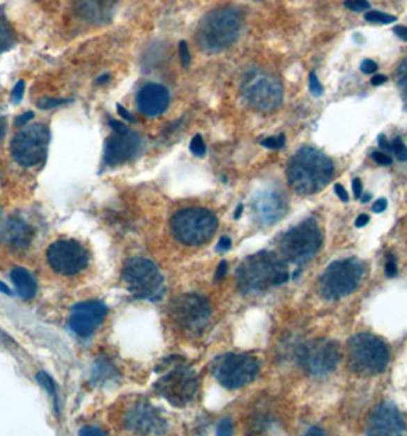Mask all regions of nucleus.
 Returning <instances> with one entry per match:
<instances>
[{"mask_svg": "<svg viewBox=\"0 0 407 436\" xmlns=\"http://www.w3.org/2000/svg\"><path fill=\"white\" fill-rule=\"evenodd\" d=\"M334 175V164L325 153L314 147L298 149L289 159L287 178L296 193L310 196L325 188Z\"/></svg>", "mask_w": 407, "mask_h": 436, "instance_id": "f257e3e1", "label": "nucleus"}, {"mask_svg": "<svg viewBox=\"0 0 407 436\" xmlns=\"http://www.w3.org/2000/svg\"><path fill=\"white\" fill-rule=\"evenodd\" d=\"M285 260L271 251H260L247 257L236 270L237 288L244 294H260L288 282Z\"/></svg>", "mask_w": 407, "mask_h": 436, "instance_id": "f03ea898", "label": "nucleus"}, {"mask_svg": "<svg viewBox=\"0 0 407 436\" xmlns=\"http://www.w3.org/2000/svg\"><path fill=\"white\" fill-rule=\"evenodd\" d=\"M242 29V13L234 6H221L201 20L196 31L199 48L207 54H219L228 49Z\"/></svg>", "mask_w": 407, "mask_h": 436, "instance_id": "7ed1b4c3", "label": "nucleus"}, {"mask_svg": "<svg viewBox=\"0 0 407 436\" xmlns=\"http://www.w3.org/2000/svg\"><path fill=\"white\" fill-rule=\"evenodd\" d=\"M389 363V349L378 337L360 332L348 341L349 369L360 377H372L386 369Z\"/></svg>", "mask_w": 407, "mask_h": 436, "instance_id": "20e7f679", "label": "nucleus"}, {"mask_svg": "<svg viewBox=\"0 0 407 436\" xmlns=\"http://www.w3.org/2000/svg\"><path fill=\"white\" fill-rule=\"evenodd\" d=\"M170 229L176 241L195 247L212 239L218 229V218L202 207H187L172 218Z\"/></svg>", "mask_w": 407, "mask_h": 436, "instance_id": "39448f33", "label": "nucleus"}, {"mask_svg": "<svg viewBox=\"0 0 407 436\" xmlns=\"http://www.w3.org/2000/svg\"><path fill=\"white\" fill-rule=\"evenodd\" d=\"M365 274V265L356 257L335 260L319 279V291L326 300H337L357 289Z\"/></svg>", "mask_w": 407, "mask_h": 436, "instance_id": "423d86ee", "label": "nucleus"}, {"mask_svg": "<svg viewBox=\"0 0 407 436\" xmlns=\"http://www.w3.org/2000/svg\"><path fill=\"white\" fill-rule=\"evenodd\" d=\"M324 236L314 219H306L283 234L279 241L282 256L293 264H305L317 255Z\"/></svg>", "mask_w": 407, "mask_h": 436, "instance_id": "0eeeda50", "label": "nucleus"}, {"mask_svg": "<svg viewBox=\"0 0 407 436\" xmlns=\"http://www.w3.org/2000/svg\"><path fill=\"white\" fill-rule=\"evenodd\" d=\"M122 282L134 297L147 298V300H155L164 289L163 274L155 264L144 257L127 260L122 268Z\"/></svg>", "mask_w": 407, "mask_h": 436, "instance_id": "6e6552de", "label": "nucleus"}, {"mask_svg": "<svg viewBox=\"0 0 407 436\" xmlns=\"http://www.w3.org/2000/svg\"><path fill=\"white\" fill-rule=\"evenodd\" d=\"M241 92L248 106L262 113L274 112L283 98L280 81L262 71H250L245 74L241 83Z\"/></svg>", "mask_w": 407, "mask_h": 436, "instance_id": "1a4fd4ad", "label": "nucleus"}, {"mask_svg": "<svg viewBox=\"0 0 407 436\" xmlns=\"http://www.w3.org/2000/svg\"><path fill=\"white\" fill-rule=\"evenodd\" d=\"M259 360L247 354H224L212 363V373L225 389H241L257 377Z\"/></svg>", "mask_w": 407, "mask_h": 436, "instance_id": "9d476101", "label": "nucleus"}, {"mask_svg": "<svg viewBox=\"0 0 407 436\" xmlns=\"http://www.w3.org/2000/svg\"><path fill=\"white\" fill-rule=\"evenodd\" d=\"M170 316L184 332L199 337L210 325L212 306L202 296L184 294L172 303Z\"/></svg>", "mask_w": 407, "mask_h": 436, "instance_id": "9b49d317", "label": "nucleus"}, {"mask_svg": "<svg viewBox=\"0 0 407 436\" xmlns=\"http://www.w3.org/2000/svg\"><path fill=\"white\" fill-rule=\"evenodd\" d=\"M49 130L43 124H31L19 130L11 141V155L22 167H34L46 158Z\"/></svg>", "mask_w": 407, "mask_h": 436, "instance_id": "f8f14e48", "label": "nucleus"}, {"mask_svg": "<svg viewBox=\"0 0 407 436\" xmlns=\"http://www.w3.org/2000/svg\"><path fill=\"white\" fill-rule=\"evenodd\" d=\"M298 364L312 377H325L335 371L340 362L339 344L326 339H316L306 341L298 349Z\"/></svg>", "mask_w": 407, "mask_h": 436, "instance_id": "ddd939ff", "label": "nucleus"}, {"mask_svg": "<svg viewBox=\"0 0 407 436\" xmlns=\"http://www.w3.org/2000/svg\"><path fill=\"white\" fill-rule=\"evenodd\" d=\"M157 390L161 396H164L173 405H187L195 400L199 389V380L195 371L187 366H173L164 377L157 382Z\"/></svg>", "mask_w": 407, "mask_h": 436, "instance_id": "4468645a", "label": "nucleus"}, {"mask_svg": "<svg viewBox=\"0 0 407 436\" xmlns=\"http://www.w3.org/2000/svg\"><path fill=\"white\" fill-rule=\"evenodd\" d=\"M46 260L56 273L75 275L88 266L89 255L81 243L72 239H63L51 245L46 251Z\"/></svg>", "mask_w": 407, "mask_h": 436, "instance_id": "2eb2a0df", "label": "nucleus"}, {"mask_svg": "<svg viewBox=\"0 0 407 436\" xmlns=\"http://www.w3.org/2000/svg\"><path fill=\"white\" fill-rule=\"evenodd\" d=\"M113 134L107 138L104 147V161L109 165H118L132 159L140 150V136L129 130L120 121H111Z\"/></svg>", "mask_w": 407, "mask_h": 436, "instance_id": "dca6fc26", "label": "nucleus"}, {"mask_svg": "<svg viewBox=\"0 0 407 436\" xmlns=\"http://www.w3.org/2000/svg\"><path fill=\"white\" fill-rule=\"evenodd\" d=\"M406 428V421L394 404L381 403L372 410L367 419L366 433L372 436L401 435Z\"/></svg>", "mask_w": 407, "mask_h": 436, "instance_id": "f3484780", "label": "nucleus"}, {"mask_svg": "<svg viewBox=\"0 0 407 436\" xmlns=\"http://www.w3.org/2000/svg\"><path fill=\"white\" fill-rule=\"evenodd\" d=\"M107 316V308L97 300L83 302L74 306L69 317V326L80 337H89L97 331V328L103 323Z\"/></svg>", "mask_w": 407, "mask_h": 436, "instance_id": "a211bd4d", "label": "nucleus"}, {"mask_svg": "<svg viewBox=\"0 0 407 436\" xmlns=\"http://www.w3.org/2000/svg\"><path fill=\"white\" fill-rule=\"evenodd\" d=\"M253 218L256 224L268 227L279 222L287 213V201L280 193L274 190H268L259 193L253 201Z\"/></svg>", "mask_w": 407, "mask_h": 436, "instance_id": "6ab92c4d", "label": "nucleus"}, {"mask_svg": "<svg viewBox=\"0 0 407 436\" xmlns=\"http://www.w3.org/2000/svg\"><path fill=\"white\" fill-rule=\"evenodd\" d=\"M126 427L135 433H161L166 423L149 403L134 405L126 415Z\"/></svg>", "mask_w": 407, "mask_h": 436, "instance_id": "aec40b11", "label": "nucleus"}, {"mask_svg": "<svg viewBox=\"0 0 407 436\" xmlns=\"http://www.w3.org/2000/svg\"><path fill=\"white\" fill-rule=\"evenodd\" d=\"M170 103L168 90L158 83H147L136 94L138 111L147 117H158L164 113Z\"/></svg>", "mask_w": 407, "mask_h": 436, "instance_id": "412c9836", "label": "nucleus"}, {"mask_svg": "<svg viewBox=\"0 0 407 436\" xmlns=\"http://www.w3.org/2000/svg\"><path fill=\"white\" fill-rule=\"evenodd\" d=\"M5 239L14 250H26L34 239V229L25 219L13 218L6 220Z\"/></svg>", "mask_w": 407, "mask_h": 436, "instance_id": "4be33fe9", "label": "nucleus"}, {"mask_svg": "<svg viewBox=\"0 0 407 436\" xmlns=\"http://www.w3.org/2000/svg\"><path fill=\"white\" fill-rule=\"evenodd\" d=\"M113 10V0H79L77 14L90 23H104Z\"/></svg>", "mask_w": 407, "mask_h": 436, "instance_id": "5701e85b", "label": "nucleus"}, {"mask_svg": "<svg viewBox=\"0 0 407 436\" xmlns=\"http://www.w3.org/2000/svg\"><path fill=\"white\" fill-rule=\"evenodd\" d=\"M11 279L22 298L31 300V298L35 296L37 285L33 279V275H31L26 270H23V268H14L11 273Z\"/></svg>", "mask_w": 407, "mask_h": 436, "instance_id": "b1692460", "label": "nucleus"}, {"mask_svg": "<svg viewBox=\"0 0 407 436\" xmlns=\"http://www.w3.org/2000/svg\"><path fill=\"white\" fill-rule=\"evenodd\" d=\"M15 43V34L11 28V23L8 22L2 8H0V54L11 49Z\"/></svg>", "mask_w": 407, "mask_h": 436, "instance_id": "393cba45", "label": "nucleus"}, {"mask_svg": "<svg viewBox=\"0 0 407 436\" xmlns=\"http://www.w3.org/2000/svg\"><path fill=\"white\" fill-rule=\"evenodd\" d=\"M365 19L371 23H381V25H386V23H394L397 20L395 15L388 14V13H381V11L366 13Z\"/></svg>", "mask_w": 407, "mask_h": 436, "instance_id": "a878e982", "label": "nucleus"}, {"mask_svg": "<svg viewBox=\"0 0 407 436\" xmlns=\"http://www.w3.org/2000/svg\"><path fill=\"white\" fill-rule=\"evenodd\" d=\"M390 150L395 153V158L398 161H403V163L407 161V145L403 143L401 138H395L392 144H390Z\"/></svg>", "mask_w": 407, "mask_h": 436, "instance_id": "bb28decb", "label": "nucleus"}, {"mask_svg": "<svg viewBox=\"0 0 407 436\" xmlns=\"http://www.w3.org/2000/svg\"><path fill=\"white\" fill-rule=\"evenodd\" d=\"M397 83L400 86L403 94L407 97V58H404L403 63L400 65L397 71Z\"/></svg>", "mask_w": 407, "mask_h": 436, "instance_id": "cd10ccee", "label": "nucleus"}, {"mask_svg": "<svg viewBox=\"0 0 407 436\" xmlns=\"http://www.w3.org/2000/svg\"><path fill=\"white\" fill-rule=\"evenodd\" d=\"M260 144L264 145V147L266 149H273V150H279L283 147V144H285V135H278V136H270V138H265V140L260 141Z\"/></svg>", "mask_w": 407, "mask_h": 436, "instance_id": "c85d7f7f", "label": "nucleus"}, {"mask_svg": "<svg viewBox=\"0 0 407 436\" xmlns=\"http://www.w3.org/2000/svg\"><path fill=\"white\" fill-rule=\"evenodd\" d=\"M190 150L196 156H204L205 155L207 149H205V143H204L201 135H195V138L190 143Z\"/></svg>", "mask_w": 407, "mask_h": 436, "instance_id": "c756f323", "label": "nucleus"}, {"mask_svg": "<svg viewBox=\"0 0 407 436\" xmlns=\"http://www.w3.org/2000/svg\"><path fill=\"white\" fill-rule=\"evenodd\" d=\"M344 6H346L351 11L362 13V11L369 10L371 3L367 2V0H346V2H344Z\"/></svg>", "mask_w": 407, "mask_h": 436, "instance_id": "7c9ffc66", "label": "nucleus"}, {"mask_svg": "<svg viewBox=\"0 0 407 436\" xmlns=\"http://www.w3.org/2000/svg\"><path fill=\"white\" fill-rule=\"evenodd\" d=\"M37 381L40 382V385L48 390V392L52 395V396H56V386H54V382H52V380H51V377L48 373H45V372H38L37 373Z\"/></svg>", "mask_w": 407, "mask_h": 436, "instance_id": "2f4dec72", "label": "nucleus"}, {"mask_svg": "<svg viewBox=\"0 0 407 436\" xmlns=\"http://www.w3.org/2000/svg\"><path fill=\"white\" fill-rule=\"evenodd\" d=\"M310 90H311L312 94L316 95V97L324 94V88H321V83L319 81L316 72H311V74H310Z\"/></svg>", "mask_w": 407, "mask_h": 436, "instance_id": "473e14b6", "label": "nucleus"}, {"mask_svg": "<svg viewBox=\"0 0 407 436\" xmlns=\"http://www.w3.org/2000/svg\"><path fill=\"white\" fill-rule=\"evenodd\" d=\"M371 156H372V159L375 161V163L380 164V165H390V164H392V159H390V156L386 155V153H383V152L375 150V152H372Z\"/></svg>", "mask_w": 407, "mask_h": 436, "instance_id": "72a5a7b5", "label": "nucleus"}, {"mask_svg": "<svg viewBox=\"0 0 407 436\" xmlns=\"http://www.w3.org/2000/svg\"><path fill=\"white\" fill-rule=\"evenodd\" d=\"M23 92H25V81L20 80V81H17V84H15L13 92H11V98H13L14 103L20 102V99L23 98Z\"/></svg>", "mask_w": 407, "mask_h": 436, "instance_id": "f704fd0d", "label": "nucleus"}, {"mask_svg": "<svg viewBox=\"0 0 407 436\" xmlns=\"http://www.w3.org/2000/svg\"><path fill=\"white\" fill-rule=\"evenodd\" d=\"M179 57H181V61H182L184 66L190 65L191 57H190V49H189V46L186 42L179 43Z\"/></svg>", "mask_w": 407, "mask_h": 436, "instance_id": "c9c22d12", "label": "nucleus"}, {"mask_svg": "<svg viewBox=\"0 0 407 436\" xmlns=\"http://www.w3.org/2000/svg\"><path fill=\"white\" fill-rule=\"evenodd\" d=\"M232 432H233L232 419L230 418L222 419L218 426V435H232Z\"/></svg>", "mask_w": 407, "mask_h": 436, "instance_id": "e433bc0d", "label": "nucleus"}, {"mask_svg": "<svg viewBox=\"0 0 407 436\" xmlns=\"http://www.w3.org/2000/svg\"><path fill=\"white\" fill-rule=\"evenodd\" d=\"M360 69H362L363 74H375L378 71V65L374 60H365Z\"/></svg>", "mask_w": 407, "mask_h": 436, "instance_id": "4c0bfd02", "label": "nucleus"}, {"mask_svg": "<svg viewBox=\"0 0 407 436\" xmlns=\"http://www.w3.org/2000/svg\"><path fill=\"white\" fill-rule=\"evenodd\" d=\"M386 275L388 277H395L397 275V264H395V257L389 256L386 260Z\"/></svg>", "mask_w": 407, "mask_h": 436, "instance_id": "58836bf2", "label": "nucleus"}, {"mask_svg": "<svg viewBox=\"0 0 407 436\" xmlns=\"http://www.w3.org/2000/svg\"><path fill=\"white\" fill-rule=\"evenodd\" d=\"M66 103L65 99H52V98H45L43 102L38 103V106L42 107V109H51V107H56V106H60Z\"/></svg>", "mask_w": 407, "mask_h": 436, "instance_id": "ea45409f", "label": "nucleus"}, {"mask_svg": "<svg viewBox=\"0 0 407 436\" xmlns=\"http://www.w3.org/2000/svg\"><path fill=\"white\" fill-rule=\"evenodd\" d=\"M334 190H335V195L340 197V201H343V202H348V201H349L348 191H346V188H344V187L342 186V184H335Z\"/></svg>", "mask_w": 407, "mask_h": 436, "instance_id": "a19ab883", "label": "nucleus"}, {"mask_svg": "<svg viewBox=\"0 0 407 436\" xmlns=\"http://www.w3.org/2000/svg\"><path fill=\"white\" fill-rule=\"evenodd\" d=\"M386 209H388V201H386L385 197H380V199H377V201L372 204V211L374 213H381V211H385Z\"/></svg>", "mask_w": 407, "mask_h": 436, "instance_id": "79ce46f5", "label": "nucleus"}, {"mask_svg": "<svg viewBox=\"0 0 407 436\" xmlns=\"http://www.w3.org/2000/svg\"><path fill=\"white\" fill-rule=\"evenodd\" d=\"M352 190H354V196L358 199L362 197V193H363V184L362 181H360L358 178H356L354 181H352Z\"/></svg>", "mask_w": 407, "mask_h": 436, "instance_id": "37998d69", "label": "nucleus"}, {"mask_svg": "<svg viewBox=\"0 0 407 436\" xmlns=\"http://www.w3.org/2000/svg\"><path fill=\"white\" fill-rule=\"evenodd\" d=\"M227 268H228L227 262H225V260H222V262H221V264H219V266H218V271H216V274H214V280L219 282L222 277H224L225 273H227Z\"/></svg>", "mask_w": 407, "mask_h": 436, "instance_id": "c03bdc74", "label": "nucleus"}, {"mask_svg": "<svg viewBox=\"0 0 407 436\" xmlns=\"http://www.w3.org/2000/svg\"><path fill=\"white\" fill-rule=\"evenodd\" d=\"M230 248H232V239H230V237H227V236L221 237L219 245H218V251H227Z\"/></svg>", "mask_w": 407, "mask_h": 436, "instance_id": "a18cd8bd", "label": "nucleus"}, {"mask_svg": "<svg viewBox=\"0 0 407 436\" xmlns=\"http://www.w3.org/2000/svg\"><path fill=\"white\" fill-rule=\"evenodd\" d=\"M33 118H34V113L33 112H26L25 115H20V117L15 120V124L23 126V124H26L29 120H33Z\"/></svg>", "mask_w": 407, "mask_h": 436, "instance_id": "49530a36", "label": "nucleus"}, {"mask_svg": "<svg viewBox=\"0 0 407 436\" xmlns=\"http://www.w3.org/2000/svg\"><path fill=\"white\" fill-rule=\"evenodd\" d=\"M386 81H388V76L383 75V74H375L372 76V80H371V83L374 84V86H380V84L386 83Z\"/></svg>", "mask_w": 407, "mask_h": 436, "instance_id": "de8ad7c7", "label": "nucleus"}, {"mask_svg": "<svg viewBox=\"0 0 407 436\" xmlns=\"http://www.w3.org/2000/svg\"><path fill=\"white\" fill-rule=\"evenodd\" d=\"M80 435H104V432L98 430L97 427H83L80 430Z\"/></svg>", "mask_w": 407, "mask_h": 436, "instance_id": "09e8293b", "label": "nucleus"}, {"mask_svg": "<svg viewBox=\"0 0 407 436\" xmlns=\"http://www.w3.org/2000/svg\"><path fill=\"white\" fill-rule=\"evenodd\" d=\"M369 220H371V218L367 216V214H360V216H358L357 220H356V227H357V228H362V227H365Z\"/></svg>", "mask_w": 407, "mask_h": 436, "instance_id": "8fccbe9b", "label": "nucleus"}, {"mask_svg": "<svg viewBox=\"0 0 407 436\" xmlns=\"http://www.w3.org/2000/svg\"><path fill=\"white\" fill-rule=\"evenodd\" d=\"M394 33L401 38V40H407V28L406 26H395Z\"/></svg>", "mask_w": 407, "mask_h": 436, "instance_id": "3c124183", "label": "nucleus"}, {"mask_svg": "<svg viewBox=\"0 0 407 436\" xmlns=\"http://www.w3.org/2000/svg\"><path fill=\"white\" fill-rule=\"evenodd\" d=\"M5 228H6V220L3 219L2 211H0V242L5 239Z\"/></svg>", "mask_w": 407, "mask_h": 436, "instance_id": "603ef678", "label": "nucleus"}, {"mask_svg": "<svg viewBox=\"0 0 407 436\" xmlns=\"http://www.w3.org/2000/svg\"><path fill=\"white\" fill-rule=\"evenodd\" d=\"M325 432L321 430L320 427H311L308 432H306V436H321Z\"/></svg>", "mask_w": 407, "mask_h": 436, "instance_id": "864d4df0", "label": "nucleus"}, {"mask_svg": "<svg viewBox=\"0 0 407 436\" xmlns=\"http://www.w3.org/2000/svg\"><path fill=\"white\" fill-rule=\"evenodd\" d=\"M378 143H380V145L385 150H390V144H389V141H388V138L385 136V135H380L378 136Z\"/></svg>", "mask_w": 407, "mask_h": 436, "instance_id": "5fc2aeb1", "label": "nucleus"}, {"mask_svg": "<svg viewBox=\"0 0 407 436\" xmlns=\"http://www.w3.org/2000/svg\"><path fill=\"white\" fill-rule=\"evenodd\" d=\"M242 211H244V205H239V207H237V210H236V213H234V219H239V218H241V214H242Z\"/></svg>", "mask_w": 407, "mask_h": 436, "instance_id": "6e6d98bb", "label": "nucleus"}, {"mask_svg": "<svg viewBox=\"0 0 407 436\" xmlns=\"http://www.w3.org/2000/svg\"><path fill=\"white\" fill-rule=\"evenodd\" d=\"M3 134H5V121L3 118H0V138H2Z\"/></svg>", "mask_w": 407, "mask_h": 436, "instance_id": "4d7b16f0", "label": "nucleus"}, {"mask_svg": "<svg viewBox=\"0 0 407 436\" xmlns=\"http://www.w3.org/2000/svg\"><path fill=\"white\" fill-rule=\"evenodd\" d=\"M0 289H2L5 294H11V291H10V289H8V288H6L5 285H3V283H0Z\"/></svg>", "mask_w": 407, "mask_h": 436, "instance_id": "13d9d810", "label": "nucleus"}, {"mask_svg": "<svg viewBox=\"0 0 407 436\" xmlns=\"http://www.w3.org/2000/svg\"><path fill=\"white\" fill-rule=\"evenodd\" d=\"M369 199H371V195H365V196L362 197V201H363V202H367V201H369Z\"/></svg>", "mask_w": 407, "mask_h": 436, "instance_id": "bf43d9fd", "label": "nucleus"}]
</instances>
